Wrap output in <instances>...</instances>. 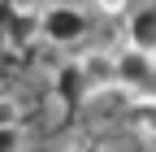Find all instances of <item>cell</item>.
Instances as JSON below:
<instances>
[{"mask_svg": "<svg viewBox=\"0 0 156 152\" xmlns=\"http://www.w3.org/2000/svg\"><path fill=\"white\" fill-rule=\"evenodd\" d=\"M39 31H44V39L56 44V48H69L87 35V13L74 9V5H52L39 13Z\"/></svg>", "mask_w": 156, "mask_h": 152, "instance_id": "obj_1", "label": "cell"}, {"mask_svg": "<svg viewBox=\"0 0 156 152\" xmlns=\"http://www.w3.org/2000/svg\"><path fill=\"white\" fill-rule=\"evenodd\" d=\"M156 78V52H143V48H126L117 52V87L126 91H139Z\"/></svg>", "mask_w": 156, "mask_h": 152, "instance_id": "obj_2", "label": "cell"}, {"mask_svg": "<svg viewBox=\"0 0 156 152\" xmlns=\"http://www.w3.org/2000/svg\"><path fill=\"white\" fill-rule=\"evenodd\" d=\"M52 91H56V100H61V104H83V100H91V96H95L78 61H65L61 70L52 74Z\"/></svg>", "mask_w": 156, "mask_h": 152, "instance_id": "obj_3", "label": "cell"}, {"mask_svg": "<svg viewBox=\"0 0 156 152\" xmlns=\"http://www.w3.org/2000/svg\"><path fill=\"white\" fill-rule=\"evenodd\" d=\"M0 26H5L9 44H17V48H26V44H35V39H44V31H39V13L26 9V5L5 9V13H0Z\"/></svg>", "mask_w": 156, "mask_h": 152, "instance_id": "obj_4", "label": "cell"}, {"mask_svg": "<svg viewBox=\"0 0 156 152\" xmlns=\"http://www.w3.org/2000/svg\"><path fill=\"white\" fill-rule=\"evenodd\" d=\"M78 65H83V74H87V83H91L95 96L108 91V87H117V56L113 52H87V56H78Z\"/></svg>", "mask_w": 156, "mask_h": 152, "instance_id": "obj_5", "label": "cell"}, {"mask_svg": "<svg viewBox=\"0 0 156 152\" xmlns=\"http://www.w3.org/2000/svg\"><path fill=\"white\" fill-rule=\"evenodd\" d=\"M126 35H130V48L156 52V5L134 9V13H130V22H126Z\"/></svg>", "mask_w": 156, "mask_h": 152, "instance_id": "obj_6", "label": "cell"}, {"mask_svg": "<svg viewBox=\"0 0 156 152\" xmlns=\"http://www.w3.org/2000/svg\"><path fill=\"white\" fill-rule=\"evenodd\" d=\"M126 126L139 139H156V96H139L134 91V100L126 109Z\"/></svg>", "mask_w": 156, "mask_h": 152, "instance_id": "obj_7", "label": "cell"}, {"mask_svg": "<svg viewBox=\"0 0 156 152\" xmlns=\"http://www.w3.org/2000/svg\"><path fill=\"white\" fill-rule=\"evenodd\" d=\"M17 118H22V104L0 91V126H17Z\"/></svg>", "mask_w": 156, "mask_h": 152, "instance_id": "obj_8", "label": "cell"}, {"mask_svg": "<svg viewBox=\"0 0 156 152\" xmlns=\"http://www.w3.org/2000/svg\"><path fill=\"white\" fill-rule=\"evenodd\" d=\"M17 148H22L17 126H0V152H17Z\"/></svg>", "mask_w": 156, "mask_h": 152, "instance_id": "obj_9", "label": "cell"}, {"mask_svg": "<svg viewBox=\"0 0 156 152\" xmlns=\"http://www.w3.org/2000/svg\"><path fill=\"white\" fill-rule=\"evenodd\" d=\"M126 5H130V0H95L100 13H126Z\"/></svg>", "mask_w": 156, "mask_h": 152, "instance_id": "obj_10", "label": "cell"}, {"mask_svg": "<svg viewBox=\"0 0 156 152\" xmlns=\"http://www.w3.org/2000/svg\"><path fill=\"white\" fill-rule=\"evenodd\" d=\"M69 152H104V148H100V143H91V139H83V143H74Z\"/></svg>", "mask_w": 156, "mask_h": 152, "instance_id": "obj_11", "label": "cell"}]
</instances>
